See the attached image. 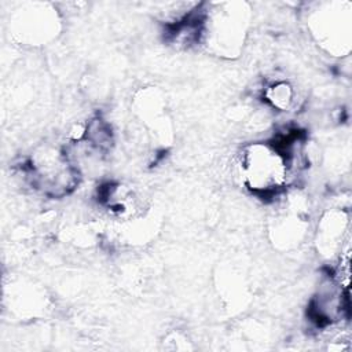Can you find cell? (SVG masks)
<instances>
[{"mask_svg": "<svg viewBox=\"0 0 352 352\" xmlns=\"http://www.w3.org/2000/svg\"><path fill=\"white\" fill-rule=\"evenodd\" d=\"M290 158L276 144L254 143L242 155L241 166L246 186L261 195H275L287 182Z\"/></svg>", "mask_w": 352, "mask_h": 352, "instance_id": "cell-1", "label": "cell"}]
</instances>
